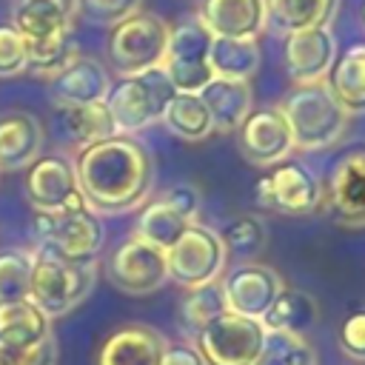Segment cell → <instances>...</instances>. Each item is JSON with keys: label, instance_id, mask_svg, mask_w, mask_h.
Returning a JSON list of instances; mask_svg holds the SVG:
<instances>
[{"label": "cell", "instance_id": "6da1fadb", "mask_svg": "<svg viewBox=\"0 0 365 365\" xmlns=\"http://www.w3.org/2000/svg\"><path fill=\"white\" fill-rule=\"evenodd\" d=\"M77 185L97 214H125L140 208L154 185L151 151L128 137L114 134L74 154Z\"/></svg>", "mask_w": 365, "mask_h": 365}, {"label": "cell", "instance_id": "7a4b0ae2", "mask_svg": "<svg viewBox=\"0 0 365 365\" xmlns=\"http://www.w3.org/2000/svg\"><path fill=\"white\" fill-rule=\"evenodd\" d=\"M80 14V0H14L11 26L23 34L29 48L31 74L51 80L74 57V17Z\"/></svg>", "mask_w": 365, "mask_h": 365}, {"label": "cell", "instance_id": "3957f363", "mask_svg": "<svg viewBox=\"0 0 365 365\" xmlns=\"http://www.w3.org/2000/svg\"><path fill=\"white\" fill-rule=\"evenodd\" d=\"M277 108L288 123L294 148H302V151L331 148L348 131V114L336 103L325 80L294 86Z\"/></svg>", "mask_w": 365, "mask_h": 365}, {"label": "cell", "instance_id": "277c9868", "mask_svg": "<svg viewBox=\"0 0 365 365\" xmlns=\"http://www.w3.org/2000/svg\"><path fill=\"white\" fill-rule=\"evenodd\" d=\"M174 97V86L163 68H148L140 74H125L111 83L106 94V108L117 134L134 137L137 131L160 123L168 100Z\"/></svg>", "mask_w": 365, "mask_h": 365}, {"label": "cell", "instance_id": "5b68a950", "mask_svg": "<svg viewBox=\"0 0 365 365\" xmlns=\"http://www.w3.org/2000/svg\"><path fill=\"white\" fill-rule=\"evenodd\" d=\"M34 251L66 262H97L106 242V228L97 211L80 208L66 214H34Z\"/></svg>", "mask_w": 365, "mask_h": 365}, {"label": "cell", "instance_id": "8992f818", "mask_svg": "<svg viewBox=\"0 0 365 365\" xmlns=\"http://www.w3.org/2000/svg\"><path fill=\"white\" fill-rule=\"evenodd\" d=\"M97 282V262H66L34 251L29 299L51 319L74 311Z\"/></svg>", "mask_w": 365, "mask_h": 365}, {"label": "cell", "instance_id": "52a82bcc", "mask_svg": "<svg viewBox=\"0 0 365 365\" xmlns=\"http://www.w3.org/2000/svg\"><path fill=\"white\" fill-rule=\"evenodd\" d=\"M168 34L171 26L151 14V11H134L125 20L111 26L108 34V63L111 68L125 77V74H140L148 68H160L163 57H165V46H168Z\"/></svg>", "mask_w": 365, "mask_h": 365}, {"label": "cell", "instance_id": "ba28073f", "mask_svg": "<svg viewBox=\"0 0 365 365\" xmlns=\"http://www.w3.org/2000/svg\"><path fill=\"white\" fill-rule=\"evenodd\" d=\"M165 262H168V279H174L188 291L217 282L225 274L228 248L214 228L202 222H191L182 231V237L165 251Z\"/></svg>", "mask_w": 365, "mask_h": 365}, {"label": "cell", "instance_id": "9c48e42d", "mask_svg": "<svg viewBox=\"0 0 365 365\" xmlns=\"http://www.w3.org/2000/svg\"><path fill=\"white\" fill-rule=\"evenodd\" d=\"M268 331L262 319L222 311L194 334V348L205 365H254Z\"/></svg>", "mask_w": 365, "mask_h": 365}, {"label": "cell", "instance_id": "30bf717a", "mask_svg": "<svg viewBox=\"0 0 365 365\" xmlns=\"http://www.w3.org/2000/svg\"><path fill=\"white\" fill-rule=\"evenodd\" d=\"M211 31L194 17L180 20L177 26H171L168 34V46H165V57H163V71L171 80L174 91L182 94H200L211 80Z\"/></svg>", "mask_w": 365, "mask_h": 365}, {"label": "cell", "instance_id": "8fae6325", "mask_svg": "<svg viewBox=\"0 0 365 365\" xmlns=\"http://www.w3.org/2000/svg\"><path fill=\"white\" fill-rule=\"evenodd\" d=\"M257 202L288 217H305L325 205V185L305 163L282 160L271 165L265 177H259Z\"/></svg>", "mask_w": 365, "mask_h": 365}, {"label": "cell", "instance_id": "7c38bea8", "mask_svg": "<svg viewBox=\"0 0 365 365\" xmlns=\"http://www.w3.org/2000/svg\"><path fill=\"white\" fill-rule=\"evenodd\" d=\"M23 191H26V200L34 214H66V211L88 208V202L77 185L74 163L66 157H57V154L37 157L26 168Z\"/></svg>", "mask_w": 365, "mask_h": 365}, {"label": "cell", "instance_id": "4fadbf2b", "mask_svg": "<svg viewBox=\"0 0 365 365\" xmlns=\"http://www.w3.org/2000/svg\"><path fill=\"white\" fill-rule=\"evenodd\" d=\"M106 274L111 285L128 297H148L168 282V262L165 251L154 248L151 242L131 237L123 240L106 262Z\"/></svg>", "mask_w": 365, "mask_h": 365}, {"label": "cell", "instance_id": "5bb4252c", "mask_svg": "<svg viewBox=\"0 0 365 365\" xmlns=\"http://www.w3.org/2000/svg\"><path fill=\"white\" fill-rule=\"evenodd\" d=\"M282 288H285L282 277L271 265H259V262L237 265L220 277L225 308L234 314L251 317V319H262Z\"/></svg>", "mask_w": 365, "mask_h": 365}, {"label": "cell", "instance_id": "9a60e30c", "mask_svg": "<svg viewBox=\"0 0 365 365\" xmlns=\"http://www.w3.org/2000/svg\"><path fill=\"white\" fill-rule=\"evenodd\" d=\"M325 205L339 225H365V145H356L336 160L325 188Z\"/></svg>", "mask_w": 365, "mask_h": 365}, {"label": "cell", "instance_id": "2e32d148", "mask_svg": "<svg viewBox=\"0 0 365 365\" xmlns=\"http://www.w3.org/2000/svg\"><path fill=\"white\" fill-rule=\"evenodd\" d=\"M237 143L242 157L254 165H277L294 151L288 123L277 106L251 111L237 128Z\"/></svg>", "mask_w": 365, "mask_h": 365}, {"label": "cell", "instance_id": "e0dca14e", "mask_svg": "<svg viewBox=\"0 0 365 365\" xmlns=\"http://www.w3.org/2000/svg\"><path fill=\"white\" fill-rule=\"evenodd\" d=\"M285 71L294 86L319 83L328 77L334 60H336V40L328 26H314L302 31L285 34Z\"/></svg>", "mask_w": 365, "mask_h": 365}, {"label": "cell", "instance_id": "ac0fdd59", "mask_svg": "<svg viewBox=\"0 0 365 365\" xmlns=\"http://www.w3.org/2000/svg\"><path fill=\"white\" fill-rule=\"evenodd\" d=\"M111 88V77L106 66L94 57L77 54L66 68H60L48 80V94L54 106H86V103H103Z\"/></svg>", "mask_w": 365, "mask_h": 365}, {"label": "cell", "instance_id": "d6986e66", "mask_svg": "<svg viewBox=\"0 0 365 365\" xmlns=\"http://www.w3.org/2000/svg\"><path fill=\"white\" fill-rule=\"evenodd\" d=\"M168 339L143 322H131L106 336L94 365H160Z\"/></svg>", "mask_w": 365, "mask_h": 365}, {"label": "cell", "instance_id": "ffe728a7", "mask_svg": "<svg viewBox=\"0 0 365 365\" xmlns=\"http://www.w3.org/2000/svg\"><path fill=\"white\" fill-rule=\"evenodd\" d=\"M197 20L211 31V37H251L268 26L265 0H200Z\"/></svg>", "mask_w": 365, "mask_h": 365}, {"label": "cell", "instance_id": "44dd1931", "mask_svg": "<svg viewBox=\"0 0 365 365\" xmlns=\"http://www.w3.org/2000/svg\"><path fill=\"white\" fill-rule=\"evenodd\" d=\"M43 151V123L29 111L0 117V171L29 168Z\"/></svg>", "mask_w": 365, "mask_h": 365}, {"label": "cell", "instance_id": "7402d4cb", "mask_svg": "<svg viewBox=\"0 0 365 365\" xmlns=\"http://www.w3.org/2000/svg\"><path fill=\"white\" fill-rule=\"evenodd\" d=\"M208 114H211V123H214V131L220 134H231L242 125V120L254 111V91L245 80H222V77H214L202 91H200Z\"/></svg>", "mask_w": 365, "mask_h": 365}, {"label": "cell", "instance_id": "603a6c76", "mask_svg": "<svg viewBox=\"0 0 365 365\" xmlns=\"http://www.w3.org/2000/svg\"><path fill=\"white\" fill-rule=\"evenodd\" d=\"M57 108V128L68 148L83 151L100 140L117 134L106 103H86V106H54Z\"/></svg>", "mask_w": 365, "mask_h": 365}, {"label": "cell", "instance_id": "cb8c5ba5", "mask_svg": "<svg viewBox=\"0 0 365 365\" xmlns=\"http://www.w3.org/2000/svg\"><path fill=\"white\" fill-rule=\"evenodd\" d=\"M51 336V317L40 311L29 297L0 302V345L26 348Z\"/></svg>", "mask_w": 365, "mask_h": 365}, {"label": "cell", "instance_id": "d4e9b609", "mask_svg": "<svg viewBox=\"0 0 365 365\" xmlns=\"http://www.w3.org/2000/svg\"><path fill=\"white\" fill-rule=\"evenodd\" d=\"M325 83L348 117L365 114V46H354L336 57Z\"/></svg>", "mask_w": 365, "mask_h": 365}, {"label": "cell", "instance_id": "484cf974", "mask_svg": "<svg viewBox=\"0 0 365 365\" xmlns=\"http://www.w3.org/2000/svg\"><path fill=\"white\" fill-rule=\"evenodd\" d=\"M319 319V305L311 294L297 291V288H282L271 308L262 317L265 331H279V334H297L305 336Z\"/></svg>", "mask_w": 365, "mask_h": 365}, {"label": "cell", "instance_id": "4316f807", "mask_svg": "<svg viewBox=\"0 0 365 365\" xmlns=\"http://www.w3.org/2000/svg\"><path fill=\"white\" fill-rule=\"evenodd\" d=\"M336 6L339 0H265V14L271 29L291 34L314 26H331Z\"/></svg>", "mask_w": 365, "mask_h": 365}, {"label": "cell", "instance_id": "83f0119b", "mask_svg": "<svg viewBox=\"0 0 365 365\" xmlns=\"http://www.w3.org/2000/svg\"><path fill=\"white\" fill-rule=\"evenodd\" d=\"M208 60L214 77L248 83L259 68V46L251 37H214Z\"/></svg>", "mask_w": 365, "mask_h": 365}, {"label": "cell", "instance_id": "f1b7e54d", "mask_svg": "<svg viewBox=\"0 0 365 365\" xmlns=\"http://www.w3.org/2000/svg\"><path fill=\"white\" fill-rule=\"evenodd\" d=\"M160 123L180 140L185 143H197V140H205L208 134H214V123H211V114L202 103L200 94H182V91H174V97L168 100Z\"/></svg>", "mask_w": 365, "mask_h": 365}, {"label": "cell", "instance_id": "f546056e", "mask_svg": "<svg viewBox=\"0 0 365 365\" xmlns=\"http://www.w3.org/2000/svg\"><path fill=\"white\" fill-rule=\"evenodd\" d=\"M188 225H191V222H188L180 211H174L165 200H151V202L143 205V211H140V217H137L134 237L151 242V245L160 248V251H168V248L182 237V231H185Z\"/></svg>", "mask_w": 365, "mask_h": 365}, {"label": "cell", "instance_id": "4dcf8cb0", "mask_svg": "<svg viewBox=\"0 0 365 365\" xmlns=\"http://www.w3.org/2000/svg\"><path fill=\"white\" fill-rule=\"evenodd\" d=\"M225 308L222 291H220V279L200 285V288H188L182 302H180V322L182 328H188L191 334H197L200 328H205L214 317H220Z\"/></svg>", "mask_w": 365, "mask_h": 365}, {"label": "cell", "instance_id": "1f68e13d", "mask_svg": "<svg viewBox=\"0 0 365 365\" xmlns=\"http://www.w3.org/2000/svg\"><path fill=\"white\" fill-rule=\"evenodd\" d=\"M254 365H317V351L305 336L268 331Z\"/></svg>", "mask_w": 365, "mask_h": 365}, {"label": "cell", "instance_id": "d6a6232c", "mask_svg": "<svg viewBox=\"0 0 365 365\" xmlns=\"http://www.w3.org/2000/svg\"><path fill=\"white\" fill-rule=\"evenodd\" d=\"M34 268V248H9L0 254V302L26 299Z\"/></svg>", "mask_w": 365, "mask_h": 365}, {"label": "cell", "instance_id": "836d02e7", "mask_svg": "<svg viewBox=\"0 0 365 365\" xmlns=\"http://www.w3.org/2000/svg\"><path fill=\"white\" fill-rule=\"evenodd\" d=\"M228 254H237V257H254L265 248L268 242V231H265V222L254 214H240L228 222V231L222 237Z\"/></svg>", "mask_w": 365, "mask_h": 365}, {"label": "cell", "instance_id": "e575fe53", "mask_svg": "<svg viewBox=\"0 0 365 365\" xmlns=\"http://www.w3.org/2000/svg\"><path fill=\"white\" fill-rule=\"evenodd\" d=\"M29 68V48L11 23H0V77H17Z\"/></svg>", "mask_w": 365, "mask_h": 365}, {"label": "cell", "instance_id": "d590c367", "mask_svg": "<svg viewBox=\"0 0 365 365\" xmlns=\"http://www.w3.org/2000/svg\"><path fill=\"white\" fill-rule=\"evenodd\" d=\"M57 342H54V334L46 336L43 342H34V345H26V348H6L0 345V359L3 365H57Z\"/></svg>", "mask_w": 365, "mask_h": 365}, {"label": "cell", "instance_id": "8d00e7d4", "mask_svg": "<svg viewBox=\"0 0 365 365\" xmlns=\"http://www.w3.org/2000/svg\"><path fill=\"white\" fill-rule=\"evenodd\" d=\"M140 9L143 0H80V11L100 26H114Z\"/></svg>", "mask_w": 365, "mask_h": 365}, {"label": "cell", "instance_id": "74e56055", "mask_svg": "<svg viewBox=\"0 0 365 365\" xmlns=\"http://www.w3.org/2000/svg\"><path fill=\"white\" fill-rule=\"evenodd\" d=\"M339 348L345 351V356L365 362V305L354 308L342 325H339Z\"/></svg>", "mask_w": 365, "mask_h": 365}, {"label": "cell", "instance_id": "f35d334b", "mask_svg": "<svg viewBox=\"0 0 365 365\" xmlns=\"http://www.w3.org/2000/svg\"><path fill=\"white\" fill-rule=\"evenodd\" d=\"M160 200H165V202H168L174 211H180L188 222H197V214H200V205H202V197H200L197 185H191V182H177V185L165 188Z\"/></svg>", "mask_w": 365, "mask_h": 365}, {"label": "cell", "instance_id": "ab89813d", "mask_svg": "<svg viewBox=\"0 0 365 365\" xmlns=\"http://www.w3.org/2000/svg\"><path fill=\"white\" fill-rule=\"evenodd\" d=\"M160 365H205V359L200 356V351L194 345H165V354H163V362Z\"/></svg>", "mask_w": 365, "mask_h": 365}, {"label": "cell", "instance_id": "60d3db41", "mask_svg": "<svg viewBox=\"0 0 365 365\" xmlns=\"http://www.w3.org/2000/svg\"><path fill=\"white\" fill-rule=\"evenodd\" d=\"M362 23H365V3H362Z\"/></svg>", "mask_w": 365, "mask_h": 365}, {"label": "cell", "instance_id": "b9f144b4", "mask_svg": "<svg viewBox=\"0 0 365 365\" xmlns=\"http://www.w3.org/2000/svg\"><path fill=\"white\" fill-rule=\"evenodd\" d=\"M0 365H3V359H0Z\"/></svg>", "mask_w": 365, "mask_h": 365}]
</instances>
